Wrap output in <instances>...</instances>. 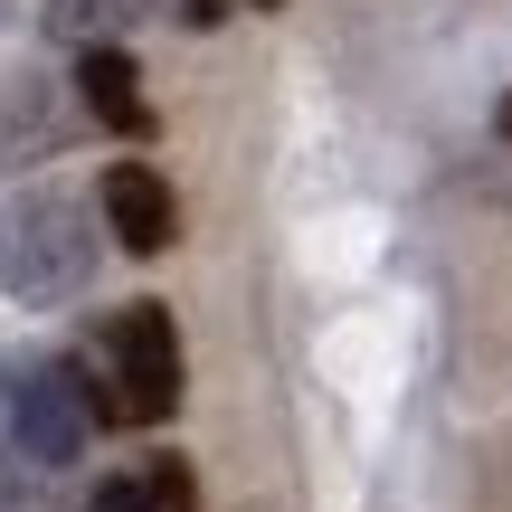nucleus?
<instances>
[{"mask_svg":"<svg viewBox=\"0 0 512 512\" xmlns=\"http://www.w3.org/2000/svg\"><path fill=\"white\" fill-rule=\"evenodd\" d=\"M95 266H105V219H95L76 190H19L10 209H0V294L29 313H57L76 304V294L95 285Z\"/></svg>","mask_w":512,"mask_h":512,"instance_id":"nucleus-1","label":"nucleus"},{"mask_svg":"<svg viewBox=\"0 0 512 512\" xmlns=\"http://www.w3.org/2000/svg\"><path fill=\"white\" fill-rule=\"evenodd\" d=\"M0 427H10V456L29 475H67L86 456L95 418H86V370L76 361H19L0 370Z\"/></svg>","mask_w":512,"mask_h":512,"instance_id":"nucleus-2","label":"nucleus"},{"mask_svg":"<svg viewBox=\"0 0 512 512\" xmlns=\"http://www.w3.org/2000/svg\"><path fill=\"white\" fill-rule=\"evenodd\" d=\"M114 399H124V418H181V323H171V304H124L114 313Z\"/></svg>","mask_w":512,"mask_h":512,"instance_id":"nucleus-3","label":"nucleus"},{"mask_svg":"<svg viewBox=\"0 0 512 512\" xmlns=\"http://www.w3.org/2000/svg\"><path fill=\"white\" fill-rule=\"evenodd\" d=\"M95 219H105V238L133 247V256L181 247V200H171V181H162L152 162H114L105 190H95Z\"/></svg>","mask_w":512,"mask_h":512,"instance_id":"nucleus-4","label":"nucleus"},{"mask_svg":"<svg viewBox=\"0 0 512 512\" xmlns=\"http://www.w3.org/2000/svg\"><path fill=\"white\" fill-rule=\"evenodd\" d=\"M76 105H86L105 133H152V105H143V67H133L124 48H86V57H76Z\"/></svg>","mask_w":512,"mask_h":512,"instance_id":"nucleus-5","label":"nucleus"},{"mask_svg":"<svg viewBox=\"0 0 512 512\" xmlns=\"http://www.w3.org/2000/svg\"><path fill=\"white\" fill-rule=\"evenodd\" d=\"M57 133H67V105H57V86H38V76L0 86V171L48 162V152H57Z\"/></svg>","mask_w":512,"mask_h":512,"instance_id":"nucleus-6","label":"nucleus"},{"mask_svg":"<svg viewBox=\"0 0 512 512\" xmlns=\"http://www.w3.org/2000/svg\"><path fill=\"white\" fill-rule=\"evenodd\" d=\"M105 512H200V475H190L181 456H152L133 484H114Z\"/></svg>","mask_w":512,"mask_h":512,"instance_id":"nucleus-7","label":"nucleus"},{"mask_svg":"<svg viewBox=\"0 0 512 512\" xmlns=\"http://www.w3.org/2000/svg\"><path fill=\"white\" fill-rule=\"evenodd\" d=\"M143 10V0H48V38L57 48H114V29H124V19Z\"/></svg>","mask_w":512,"mask_h":512,"instance_id":"nucleus-8","label":"nucleus"},{"mask_svg":"<svg viewBox=\"0 0 512 512\" xmlns=\"http://www.w3.org/2000/svg\"><path fill=\"white\" fill-rule=\"evenodd\" d=\"M0 512H57V503H48V484H38L19 456H0Z\"/></svg>","mask_w":512,"mask_h":512,"instance_id":"nucleus-9","label":"nucleus"},{"mask_svg":"<svg viewBox=\"0 0 512 512\" xmlns=\"http://www.w3.org/2000/svg\"><path fill=\"white\" fill-rule=\"evenodd\" d=\"M494 124H503V133H512V95H503V114H494Z\"/></svg>","mask_w":512,"mask_h":512,"instance_id":"nucleus-10","label":"nucleus"}]
</instances>
